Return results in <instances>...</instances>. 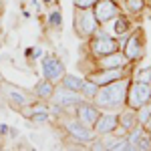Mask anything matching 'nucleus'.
<instances>
[{"label":"nucleus","instance_id":"nucleus-23","mask_svg":"<svg viewBox=\"0 0 151 151\" xmlns=\"http://www.w3.org/2000/svg\"><path fill=\"white\" fill-rule=\"evenodd\" d=\"M97 0H73V8H93Z\"/></svg>","mask_w":151,"mask_h":151},{"label":"nucleus","instance_id":"nucleus-7","mask_svg":"<svg viewBox=\"0 0 151 151\" xmlns=\"http://www.w3.org/2000/svg\"><path fill=\"white\" fill-rule=\"evenodd\" d=\"M83 101H85V99L81 97V93L70 91V89H65V87H60V85L55 87V93H52V97H50V103L60 105V107L65 109L67 115H73L75 107H77L79 103H83Z\"/></svg>","mask_w":151,"mask_h":151},{"label":"nucleus","instance_id":"nucleus-11","mask_svg":"<svg viewBox=\"0 0 151 151\" xmlns=\"http://www.w3.org/2000/svg\"><path fill=\"white\" fill-rule=\"evenodd\" d=\"M129 70H131V65L129 67H123V69H95L87 73V79H91L95 85L103 87V85H109V83L117 81V79H123L127 77Z\"/></svg>","mask_w":151,"mask_h":151},{"label":"nucleus","instance_id":"nucleus-16","mask_svg":"<svg viewBox=\"0 0 151 151\" xmlns=\"http://www.w3.org/2000/svg\"><path fill=\"white\" fill-rule=\"evenodd\" d=\"M119 6H121L123 14L135 18L147 10V0H119Z\"/></svg>","mask_w":151,"mask_h":151},{"label":"nucleus","instance_id":"nucleus-9","mask_svg":"<svg viewBox=\"0 0 151 151\" xmlns=\"http://www.w3.org/2000/svg\"><path fill=\"white\" fill-rule=\"evenodd\" d=\"M151 101V85L147 83H137V81H131L129 83V89H127V107L131 109H137L143 103Z\"/></svg>","mask_w":151,"mask_h":151},{"label":"nucleus","instance_id":"nucleus-25","mask_svg":"<svg viewBox=\"0 0 151 151\" xmlns=\"http://www.w3.org/2000/svg\"><path fill=\"white\" fill-rule=\"evenodd\" d=\"M42 4H55V0H42Z\"/></svg>","mask_w":151,"mask_h":151},{"label":"nucleus","instance_id":"nucleus-13","mask_svg":"<svg viewBox=\"0 0 151 151\" xmlns=\"http://www.w3.org/2000/svg\"><path fill=\"white\" fill-rule=\"evenodd\" d=\"M99 113H101V109H99L93 101H83V103H79L75 107V111H73V115L77 117L83 125H87V127H93L95 125Z\"/></svg>","mask_w":151,"mask_h":151},{"label":"nucleus","instance_id":"nucleus-6","mask_svg":"<svg viewBox=\"0 0 151 151\" xmlns=\"http://www.w3.org/2000/svg\"><path fill=\"white\" fill-rule=\"evenodd\" d=\"M40 70H42V77L48 79L50 83H55L58 85L60 79L65 77V60L63 58H58V55H52V52H45L42 57H40Z\"/></svg>","mask_w":151,"mask_h":151},{"label":"nucleus","instance_id":"nucleus-15","mask_svg":"<svg viewBox=\"0 0 151 151\" xmlns=\"http://www.w3.org/2000/svg\"><path fill=\"white\" fill-rule=\"evenodd\" d=\"M55 83H50L48 79H40V81H36V85L32 87V95H35L36 101H42V103H48L50 101V97L55 93Z\"/></svg>","mask_w":151,"mask_h":151},{"label":"nucleus","instance_id":"nucleus-12","mask_svg":"<svg viewBox=\"0 0 151 151\" xmlns=\"http://www.w3.org/2000/svg\"><path fill=\"white\" fill-rule=\"evenodd\" d=\"M93 12L97 16V20H99V24H105L107 20L121 14V6H119L117 0H97V4L93 6Z\"/></svg>","mask_w":151,"mask_h":151},{"label":"nucleus","instance_id":"nucleus-3","mask_svg":"<svg viewBox=\"0 0 151 151\" xmlns=\"http://www.w3.org/2000/svg\"><path fill=\"white\" fill-rule=\"evenodd\" d=\"M123 55L127 57V60L131 65L139 63L145 58V52H147V42H145V32L141 26H133V30L129 32L127 40L123 45Z\"/></svg>","mask_w":151,"mask_h":151},{"label":"nucleus","instance_id":"nucleus-14","mask_svg":"<svg viewBox=\"0 0 151 151\" xmlns=\"http://www.w3.org/2000/svg\"><path fill=\"white\" fill-rule=\"evenodd\" d=\"M119 125V115L117 111H101L97 121L93 125L95 135H105V133H113Z\"/></svg>","mask_w":151,"mask_h":151},{"label":"nucleus","instance_id":"nucleus-8","mask_svg":"<svg viewBox=\"0 0 151 151\" xmlns=\"http://www.w3.org/2000/svg\"><path fill=\"white\" fill-rule=\"evenodd\" d=\"M89 63H91V69L89 70H95V69H123V67H129V65H131L127 60V57L123 55V50H115V52H109V55L99 57V58L89 57ZM89 70H87V73H89Z\"/></svg>","mask_w":151,"mask_h":151},{"label":"nucleus","instance_id":"nucleus-21","mask_svg":"<svg viewBox=\"0 0 151 151\" xmlns=\"http://www.w3.org/2000/svg\"><path fill=\"white\" fill-rule=\"evenodd\" d=\"M97 89H99V85H95L91 79H87L85 77V81H83V87H81V97L85 99V101H93V97L97 95Z\"/></svg>","mask_w":151,"mask_h":151},{"label":"nucleus","instance_id":"nucleus-24","mask_svg":"<svg viewBox=\"0 0 151 151\" xmlns=\"http://www.w3.org/2000/svg\"><path fill=\"white\" fill-rule=\"evenodd\" d=\"M8 131H10V127H8V125H0V135H6Z\"/></svg>","mask_w":151,"mask_h":151},{"label":"nucleus","instance_id":"nucleus-20","mask_svg":"<svg viewBox=\"0 0 151 151\" xmlns=\"http://www.w3.org/2000/svg\"><path fill=\"white\" fill-rule=\"evenodd\" d=\"M47 26L52 28V30H60V26H63V12H60V6L52 4V10L47 14Z\"/></svg>","mask_w":151,"mask_h":151},{"label":"nucleus","instance_id":"nucleus-10","mask_svg":"<svg viewBox=\"0 0 151 151\" xmlns=\"http://www.w3.org/2000/svg\"><path fill=\"white\" fill-rule=\"evenodd\" d=\"M125 137L129 141V151H151V133L139 123L129 129Z\"/></svg>","mask_w":151,"mask_h":151},{"label":"nucleus","instance_id":"nucleus-1","mask_svg":"<svg viewBox=\"0 0 151 151\" xmlns=\"http://www.w3.org/2000/svg\"><path fill=\"white\" fill-rule=\"evenodd\" d=\"M131 77H123V79H117V81L103 85L97 89V95L93 97V103L101 109V111H119L123 109L127 103V89Z\"/></svg>","mask_w":151,"mask_h":151},{"label":"nucleus","instance_id":"nucleus-26","mask_svg":"<svg viewBox=\"0 0 151 151\" xmlns=\"http://www.w3.org/2000/svg\"><path fill=\"white\" fill-rule=\"evenodd\" d=\"M0 81H4V77H2V73H0Z\"/></svg>","mask_w":151,"mask_h":151},{"label":"nucleus","instance_id":"nucleus-19","mask_svg":"<svg viewBox=\"0 0 151 151\" xmlns=\"http://www.w3.org/2000/svg\"><path fill=\"white\" fill-rule=\"evenodd\" d=\"M83 81H85V77H79V75H73V73H65V77L60 79V87H65V89H70V91H81L83 87Z\"/></svg>","mask_w":151,"mask_h":151},{"label":"nucleus","instance_id":"nucleus-2","mask_svg":"<svg viewBox=\"0 0 151 151\" xmlns=\"http://www.w3.org/2000/svg\"><path fill=\"white\" fill-rule=\"evenodd\" d=\"M73 28L81 40H89L99 28V20L93 8H73Z\"/></svg>","mask_w":151,"mask_h":151},{"label":"nucleus","instance_id":"nucleus-27","mask_svg":"<svg viewBox=\"0 0 151 151\" xmlns=\"http://www.w3.org/2000/svg\"><path fill=\"white\" fill-rule=\"evenodd\" d=\"M117 2H119V0H117Z\"/></svg>","mask_w":151,"mask_h":151},{"label":"nucleus","instance_id":"nucleus-4","mask_svg":"<svg viewBox=\"0 0 151 151\" xmlns=\"http://www.w3.org/2000/svg\"><path fill=\"white\" fill-rule=\"evenodd\" d=\"M58 123L63 125L65 133H67V137H69L70 141H75V143L89 145V141L95 137L93 127L83 125V123H81V121H79L75 115H63L60 119H58Z\"/></svg>","mask_w":151,"mask_h":151},{"label":"nucleus","instance_id":"nucleus-5","mask_svg":"<svg viewBox=\"0 0 151 151\" xmlns=\"http://www.w3.org/2000/svg\"><path fill=\"white\" fill-rule=\"evenodd\" d=\"M0 95L6 99V103L10 105V107L18 109V111L36 101L32 93H28L24 89H18V87H14V85H10V83H6V81H0Z\"/></svg>","mask_w":151,"mask_h":151},{"label":"nucleus","instance_id":"nucleus-18","mask_svg":"<svg viewBox=\"0 0 151 151\" xmlns=\"http://www.w3.org/2000/svg\"><path fill=\"white\" fill-rule=\"evenodd\" d=\"M129 77H131V81L151 85V65H143V67H139V65H131Z\"/></svg>","mask_w":151,"mask_h":151},{"label":"nucleus","instance_id":"nucleus-22","mask_svg":"<svg viewBox=\"0 0 151 151\" xmlns=\"http://www.w3.org/2000/svg\"><path fill=\"white\" fill-rule=\"evenodd\" d=\"M135 115H137V123L139 125H145L149 115H151V101H147V103H143L141 107H137L135 109Z\"/></svg>","mask_w":151,"mask_h":151},{"label":"nucleus","instance_id":"nucleus-17","mask_svg":"<svg viewBox=\"0 0 151 151\" xmlns=\"http://www.w3.org/2000/svg\"><path fill=\"white\" fill-rule=\"evenodd\" d=\"M117 115H119V127L129 131V129H133L137 125V115H135V109H131V107H123V109H119L117 111Z\"/></svg>","mask_w":151,"mask_h":151}]
</instances>
